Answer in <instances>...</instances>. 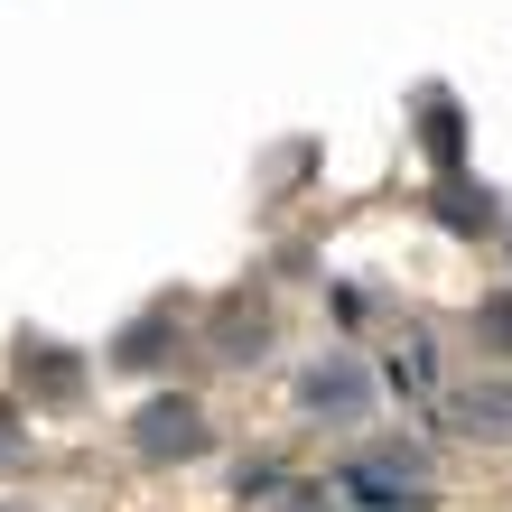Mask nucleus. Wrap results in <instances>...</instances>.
Here are the masks:
<instances>
[{"label":"nucleus","mask_w":512,"mask_h":512,"mask_svg":"<svg viewBox=\"0 0 512 512\" xmlns=\"http://www.w3.org/2000/svg\"><path fill=\"white\" fill-rule=\"evenodd\" d=\"M131 447H140V457H196V447H205V410L168 391V401H149L131 419Z\"/></svg>","instance_id":"obj_1"},{"label":"nucleus","mask_w":512,"mask_h":512,"mask_svg":"<svg viewBox=\"0 0 512 512\" xmlns=\"http://www.w3.org/2000/svg\"><path fill=\"white\" fill-rule=\"evenodd\" d=\"M298 401H308L317 419H354V410H364V373H354V364H308Z\"/></svg>","instance_id":"obj_2"},{"label":"nucleus","mask_w":512,"mask_h":512,"mask_svg":"<svg viewBox=\"0 0 512 512\" xmlns=\"http://www.w3.org/2000/svg\"><path fill=\"white\" fill-rule=\"evenodd\" d=\"M429 149H438V168H457V149H466V122L447 103H429Z\"/></svg>","instance_id":"obj_3"},{"label":"nucleus","mask_w":512,"mask_h":512,"mask_svg":"<svg viewBox=\"0 0 512 512\" xmlns=\"http://www.w3.org/2000/svg\"><path fill=\"white\" fill-rule=\"evenodd\" d=\"M475 336H485L494 354H512V289H503V298H485V308H475Z\"/></svg>","instance_id":"obj_4"},{"label":"nucleus","mask_w":512,"mask_h":512,"mask_svg":"<svg viewBox=\"0 0 512 512\" xmlns=\"http://www.w3.org/2000/svg\"><path fill=\"white\" fill-rule=\"evenodd\" d=\"M438 215H447V224H485V215H494V196H475V187H447V196H438Z\"/></svg>","instance_id":"obj_5"}]
</instances>
